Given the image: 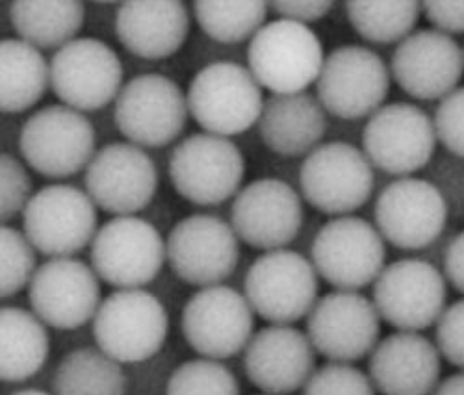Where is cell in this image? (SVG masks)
I'll return each instance as SVG.
<instances>
[{"label": "cell", "instance_id": "cell-23", "mask_svg": "<svg viewBox=\"0 0 464 395\" xmlns=\"http://www.w3.org/2000/svg\"><path fill=\"white\" fill-rule=\"evenodd\" d=\"M391 74L412 99L442 101L462 81L464 49L435 28L414 30L396 47Z\"/></svg>", "mask_w": 464, "mask_h": 395}, {"label": "cell", "instance_id": "cell-31", "mask_svg": "<svg viewBox=\"0 0 464 395\" xmlns=\"http://www.w3.org/2000/svg\"><path fill=\"white\" fill-rule=\"evenodd\" d=\"M54 395H125L121 364L99 347H79L60 361L53 377Z\"/></svg>", "mask_w": 464, "mask_h": 395}, {"label": "cell", "instance_id": "cell-39", "mask_svg": "<svg viewBox=\"0 0 464 395\" xmlns=\"http://www.w3.org/2000/svg\"><path fill=\"white\" fill-rule=\"evenodd\" d=\"M435 343L442 359L464 371V297L450 304L435 325Z\"/></svg>", "mask_w": 464, "mask_h": 395}, {"label": "cell", "instance_id": "cell-9", "mask_svg": "<svg viewBox=\"0 0 464 395\" xmlns=\"http://www.w3.org/2000/svg\"><path fill=\"white\" fill-rule=\"evenodd\" d=\"M168 260L159 228L136 216L106 221L92 242V267L118 290H141L157 279Z\"/></svg>", "mask_w": 464, "mask_h": 395}, {"label": "cell", "instance_id": "cell-29", "mask_svg": "<svg viewBox=\"0 0 464 395\" xmlns=\"http://www.w3.org/2000/svg\"><path fill=\"white\" fill-rule=\"evenodd\" d=\"M51 86V63L23 39L0 43V108L21 113L34 108Z\"/></svg>", "mask_w": 464, "mask_h": 395}, {"label": "cell", "instance_id": "cell-27", "mask_svg": "<svg viewBox=\"0 0 464 395\" xmlns=\"http://www.w3.org/2000/svg\"><path fill=\"white\" fill-rule=\"evenodd\" d=\"M264 145L279 156L311 154L327 132V111L311 93L272 95L258 120Z\"/></svg>", "mask_w": 464, "mask_h": 395}, {"label": "cell", "instance_id": "cell-30", "mask_svg": "<svg viewBox=\"0 0 464 395\" xmlns=\"http://www.w3.org/2000/svg\"><path fill=\"white\" fill-rule=\"evenodd\" d=\"M84 19L86 8L76 0H19L10 6V21L19 39L40 51L71 43Z\"/></svg>", "mask_w": 464, "mask_h": 395}, {"label": "cell", "instance_id": "cell-19", "mask_svg": "<svg viewBox=\"0 0 464 395\" xmlns=\"http://www.w3.org/2000/svg\"><path fill=\"white\" fill-rule=\"evenodd\" d=\"M381 315L361 292L334 290L318 299L306 318V336L329 362L362 361L381 342Z\"/></svg>", "mask_w": 464, "mask_h": 395}, {"label": "cell", "instance_id": "cell-22", "mask_svg": "<svg viewBox=\"0 0 464 395\" xmlns=\"http://www.w3.org/2000/svg\"><path fill=\"white\" fill-rule=\"evenodd\" d=\"M299 193L285 180L258 178L240 189L230 210L238 238L266 253L290 246L303 226Z\"/></svg>", "mask_w": 464, "mask_h": 395}, {"label": "cell", "instance_id": "cell-16", "mask_svg": "<svg viewBox=\"0 0 464 395\" xmlns=\"http://www.w3.org/2000/svg\"><path fill=\"white\" fill-rule=\"evenodd\" d=\"M180 327L188 345L203 359L225 361L246 351L255 336V312L235 288L208 286L188 299Z\"/></svg>", "mask_w": 464, "mask_h": 395}, {"label": "cell", "instance_id": "cell-13", "mask_svg": "<svg viewBox=\"0 0 464 395\" xmlns=\"http://www.w3.org/2000/svg\"><path fill=\"white\" fill-rule=\"evenodd\" d=\"M188 97L169 76H134L115 99L113 117L120 132L141 149L175 141L188 123Z\"/></svg>", "mask_w": 464, "mask_h": 395}, {"label": "cell", "instance_id": "cell-6", "mask_svg": "<svg viewBox=\"0 0 464 395\" xmlns=\"http://www.w3.org/2000/svg\"><path fill=\"white\" fill-rule=\"evenodd\" d=\"M304 201L322 214L342 217L362 208L373 193V166L364 150L331 141L306 154L299 169Z\"/></svg>", "mask_w": 464, "mask_h": 395}, {"label": "cell", "instance_id": "cell-20", "mask_svg": "<svg viewBox=\"0 0 464 395\" xmlns=\"http://www.w3.org/2000/svg\"><path fill=\"white\" fill-rule=\"evenodd\" d=\"M159 189V169L138 145L115 141L99 149L86 168V193L97 208L134 216L147 208Z\"/></svg>", "mask_w": 464, "mask_h": 395}, {"label": "cell", "instance_id": "cell-26", "mask_svg": "<svg viewBox=\"0 0 464 395\" xmlns=\"http://www.w3.org/2000/svg\"><path fill=\"white\" fill-rule=\"evenodd\" d=\"M189 34V12L182 3L143 0L115 12V35L138 58L164 60L182 49Z\"/></svg>", "mask_w": 464, "mask_h": 395}, {"label": "cell", "instance_id": "cell-35", "mask_svg": "<svg viewBox=\"0 0 464 395\" xmlns=\"http://www.w3.org/2000/svg\"><path fill=\"white\" fill-rule=\"evenodd\" d=\"M0 295L10 299L30 286L35 267V249L24 232L5 225L0 234Z\"/></svg>", "mask_w": 464, "mask_h": 395}, {"label": "cell", "instance_id": "cell-24", "mask_svg": "<svg viewBox=\"0 0 464 395\" xmlns=\"http://www.w3.org/2000/svg\"><path fill=\"white\" fill-rule=\"evenodd\" d=\"M247 379L264 393L288 395L303 390L316 371V351L292 325L260 329L244 351Z\"/></svg>", "mask_w": 464, "mask_h": 395}, {"label": "cell", "instance_id": "cell-34", "mask_svg": "<svg viewBox=\"0 0 464 395\" xmlns=\"http://www.w3.org/2000/svg\"><path fill=\"white\" fill-rule=\"evenodd\" d=\"M166 395H240V384L219 361L196 359L171 373Z\"/></svg>", "mask_w": 464, "mask_h": 395}, {"label": "cell", "instance_id": "cell-36", "mask_svg": "<svg viewBox=\"0 0 464 395\" xmlns=\"http://www.w3.org/2000/svg\"><path fill=\"white\" fill-rule=\"evenodd\" d=\"M368 373L353 364L329 362L318 368L303 388V395H375Z\"/></svg>", "mask_w": 464, "mask_h": 395}, {"label": "cell", "instance_id": "cell-37", "mask_svg": "<svg viewBox=\"0 0 464 395\" xmlns=\"http://www.w3.org/2000/svg\"><path fill=\"white\" fill-rule=\"evenodd\" d=\"M32 199V180L26 168L12 154L0 160V216L8 223L23 214Z\"/></svg>", "mask_w": 464, "mask_h": 395}, {"label": "cell", "instance_id": "cell-25", "mask_svg": "<svg viewBox=\"0 0 464 395\" xmlns=\"http://www.w3.org/2000/svg\"><path fill=\"white\" fill-rule=\"evenodd\" d=\"M442 354L421 332H394L370 354L368 377L381 395H433L440 384Z\"/></svg>", "mask_w": 464, "mask_h": 395}, {"label": "cell", "instance_id": "cell-8", "mask_svg": "<svg viewBox=\"0 0 464 395\" xmlns=\"http://www.w3.org/2000/svg\"><path fill=\"white\" fill-rule=\"evenodd\" d=\"M246 158L228 138L191 134L169 156V178L182 199L216 207L240 193Z\"/></svg>", "mask_w": 464, "mask_h": 395}, {"label": "cell", "instance_id": "cell-1", "mask_svg": "<svg viewBox=\"0 0 464 395\" xmlns=\"http://www.w3.org/2000/svg\"><path fill=\"white\" fill-rule=\"evenodd\" d=\"M324 62L316 32L288 19L266 23L247 47V69L272 95L304 93L318 82Z\"/></svg>", "mask_w": 464, "mask_h": 395}, {"label": "cell", "instance_id": "cell-44", "mask_svg": "<svg viewBox=\"0 0 464 395\" xmlns=\"http://www.w3.org/2000/svg\"><path fill=\"white\" fill-rule=\"evenodd\" d=\"M12 395H54V393H47V391H42V390H21V391H15Z\"/></svg>", "mask_w": 464, "mask_h": 395}, {"label": "cell", "instance_id": "cell-5", "mask_svg": "<svg viewBox=\"0 0 464 395\" xmlns=\"http://www.w3.org/2000/svg\"><path fill=\"white\" fill-rule=\"evenodd\" d=\"M95 143L88 117L65 104L37 110L19 134L24 162L47 178H67L88 168L97 152Z\"/></svg>", "mask_w": 464, "mask_h": 395}, {"label": "cell", "instance_id": "cell-10", "mask_svg": "<svg viewBox=\"0 0 464 395\" xmlns=\"http://www.w3.org/2000/svg\"><path fill=\"white\" fill-rule=\"evenodd\" d=\"M318 276L334 290L359 292L377 281L386 267V247L379 230L362 217L342 216L327 221L311 247Z\"/></svg>", "mask_w": 464, "mask_h": 395}, {"label": "cell", "instance_id": "cell-40", "mask_svg": "<svg viewBox=\"0 0 464 395\" xmlns=\"http://www.w3.org/2000/svg\"><path fill=\"white\" fill-rule=\"evenodd\" d=\"M421 15H425L435 30L446 35H464V0L460 3H423Z\"/></svg>", "mask_w": 464, "mask_h": 395}, {"label": "cell", "instance_id": "cell-38", "mask_svg": "<svg viewBox=\"0 0 464 395\" xmlns=\"http://www.w3.org/2000/svg\"><path fill=\"white\" fill-rule=\"evenodd\" d=\"M433 123L442 147L459 160H464V86H459L440 101Z\"/></svg>", "mask_w": 464, "mask_h": 395}, {"label": "cell", "instance_id": "cell-18", "mask_svg": "<svg viewBox=\"0 0 464 395\" xmlns=\"http://www.w3.org/2000/svg\"><path fill=\"white\" fill-rule=\"evenodd\" d=\"M168 262L189 286H218L235 273L240 260V238L230 223L208 214L180 219L166 240Z\"/></svg>", "mask_w": 464, "mask_h": 395}, {"label": "cell", "instance_id": "cell-41", "mask_svg": "<svg viewBox=\"0 0 464 395\" xmlns=\"http://www.w3.org/2000/svg\"><path fill=\"white\" fill-rule=\"evenodd\" d=\"M331 0H313V3H274L269 5V10H274L281 19L295 21L301 24L316 23L322 21L331 10H333Z\"/></svg>", "mask_w": 464, "mask_h": 395}, {"label": "cell", "instance_id": "cell-12", "mask_svg": "<svg viewBox=\"0 0 464 395\" xmlns=\"http://www.w3.org/2000/svg\"><path fill=\"white\" fill-rule=\"evenodd\" d=\"M92 197L69 184L45 186L23 212V232L34 249L51 258H69L88 247L97 234Z\"/></svg>", "mask_w": 464, "mask_h": 395}, {"label": "cell", "instance_id": "cell-32", "mask_svg": "<svg viewBox=\"0 0 464 395\" xmlns=\"http://www.w3.org/2000/svg\"><path fill=\"white\" fill-rule=\"evenodd\" d=\"M345 15L368 43L392 45L409 37L421 15L418 3H347Z\"/></svg>", "mask_w": 464, "mask_h": 395}, {"label": "cell", "instance_id": "cell-7", "mask_svg": "<svg viewBox=\"0 0 464 395\" xmlns=\"http://www.w3.org/2000/svg\"><path fill=\"white\" fill-rule=\"evenodd\" d=\"M372 301L384 323L401 332H421L437 325L448 308V281L431 262L401 258L381 271Z\"/></svg>", "mask_w": 464, "mask_h": 395}, {"label": "cell", "instance_id": "cell-43", "mask_svg": "<svg viewBox=\"0 0 464 395\" xmlns=\"http://www.w3.org/2000/svg\"><path fill=\"white\" fill-rule=\"evenodd\" d=\"M433 395H464V371L442 379Z\"/></svg>", "mask_w": 464, "mask_h": 395}, {"label": "cell", "instance_id": "cell-11", "mask_svg": "<svg viewBox=\"0 0 464 395\" xmlns=\"http://www.w3.org/2000/svg\"><path fill=\"white\" fill-rule=\"evenodd\" d=\"M391 69L368 47L342 45L325 56L316 97L327 113L343 121L372 117L391 92Z\"/></svg>", "mask_w": 464, "mask_h": 395}, {"label": "cell", "instance_id": "cell-2", "mask_svg": "<svg viewBox=\"0 0 464 395\" xmlns=\"http://www.w3.org/2000/svg\"><path fill=\"white\" fill-rule=\"evenodd\" d=\"M169 315L159 297L141 290H115L93 318L97 347L120 364L152 359L168 338Z\"/></svg>", "mask_w": 464, "mask_h": 395}, {"label": "cell", "instance_id": "cell-21", "mask_svg": "<svg viewBox=\"0 0 464 395\" xmlns=\"http://www.w3.org/2000/svg\"><path fill=\"white\" fill-rule=\"evenodd\" d=\"M95 269L79 258H51L37 267L28 286L34 313L45 325L72 331L95 318L101 283Z\"/></svg>", "mask_w": 464, "mask_h": 395}, {"label": "cell", "instance_id": "cell-28", "mask_svg": "<svg viewBox=\"0 0 464 395\" xmlns=\"http://www.w3.org/2000/svg\"><path fill=\"white\" fill-rule=\"evenodd\" d=\"M51 342L45 323L35 313L5 306L0 312V377L23 382L34 377L49 359Z\"/></svg>", "mask_w": 464, "mask_h": 395}, {"label": "cell", "instance_id": "cell-14", "mask_svg": "<svg viewBox=\"0 0 464 395\" xmlns=\"http://www.w3.org/2000/svg\"><path fill=\"white\" fill-rule=\"evenodd\" d=\"M373 216L384 242L401 251H420L442 236L450 205L437 184L403 177L382 188Z\"/></svg>", "mask_w": 464, "mask_h": 395}, {"label": "cell", "instance_id": "cell-45", "mask_svg": "<svg viewBox=\"0 0 464 395\" xmlns=\"http://www.w3.org/2000/svg\"><path fill=\"white\" fill-rule=\"evenodd\" d=\"M262 395H269V393H262Z\"/></svg>", "mask_w": 464, "mask_h": 395}, {"label": "cell", "instance_id": "cell-15", "mask_svg": "<svg viewBox=\"0 0 464 395\" xmlns=\"http://www.w3.org/2000/svg\"><path fill=\"white\" fill-rule=\"evenodd\" d=\"M437 141L431 117L409 102L384 104L362 130V150L372 166L401 178L431 162Z\"/></svg>", "mask_w": 464, "mask_h": 395}, {"label": "cell", "instance_id": "cell-4", "mask_svg": "<svg viewBox=\"0 0 464 395\" xmlns=\"http://www.w3.org/2000/svg\"><path fill=\"white\" fill-rule=\"evenodd\" d=\"M318 273L313 262L288 249L258 256L246 273L244 295L253 312L272 325H292L318 303Z\"/></svg>", "mask_w": 464, "mask_h": 395}, {"label": "cell", "instance_id": "cell-33", "mask_svg": "<svg viewBox=\"0 0 464 395\" xmlns=\"http://www.w3.org/2000/svg\"><path fill=\"white\" fill-rule=\"evenodd\" d=\"M269 5L266 3H196V15L201 30L218 43L235 45L255 34L266 24Z\"/></svg>", "mask_w": 464, "mask_h": 395}, {"label": "cell", "instance_id": "cell-17", "mask_svg": "<svg viewBox=\"0 0 464 395\" xmlns=\"http://www.w3.org/2000/svg\"><path fill=\"white\" fill-rule=\"evenodd\" d=\"M51 88L62 104L76 111H97L123 90L121 60L97 37H76L51 60Z\"/></svg>", "mask_w": 464, "mask_h": 395}, {"label": "cell", "instance_id": "cell-3", "mask_svg": "<svg viewBox=\"0 0 464 395\" xmlns=\"http://www.w3.org/2000/svg\"><path fill=\"white\" fill-rule=\"evenodd\" d=\"M186 97L196 123L207 134L221 138L249 130L258 123L266 102L251 71L232 62L203 67L193 76Z\"/></svg>", "mask_w": 464, "mask_h": 395}, {"label": "cell", "instance_id": "cell-42", "mask_svg": "<svg viewBox=\"0 0 464 395\" xmlns=\"http://www.w3.org/2000/svg\"><path fill=\"white\" fill-rule=\"evenodd\" d=\"M442 273L448 284L464 297V230L459 232L446 247Z\"/></svg>", "mask_w": 464, "mask_h": 395}]
</instances>
